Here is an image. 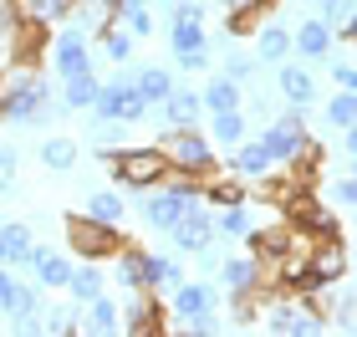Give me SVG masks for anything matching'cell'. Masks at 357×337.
Listing matches in <instances>:
<instances>
[{
    "instance_id": "obj_36",
    "label": "cell",
    "mask_w": 357,
    "mask_h": 337,
    "mask_svg": "<svg viewBox=\"0 0 357 337\" xmlns=\"http://www.w3.org/2000/svg\"><path fill=\"white\" fill-rule=\"evenodd\" d=\"M97 41H102V57H107V61H128V57H133V36H128V31H112V26H107Z\"/></svg>"
},
{
    "instance_id": "obj_43",
    "label": "cell",
    "mask_w": 357,
    "mask_h": 337,
    "mask_svg": "<svg viewBox=\"0 0 357 337\" xmlns=\"http://www.w3.org/2000/svg\"><path fill=\"white\" fill-rule=\"evenodd\" d=\"M10 179H15V149L0 143V189H10Z\"/></svg>"
},
{
    "instance_id": "obj_38",
    "label": "cell",
    "mask_w": 357,
    "mask_h": 337,
    "mask_svg": "<svg viewBox=\"0 0 357 337\" xmlns=\"http://www.w3.org/2000/svg\"><path fill=\"white\" fill-rule=\"evenodd\" d=\"M352 10H357V6H352V0H317V21H327L332 31H337V26H342V21H347V15H352Z\"/></svg>"
},
{
    "instance_id": "obj_22",
    "label": "cell",
    "mask_w": 357,
    "mask_h": 337,
    "mask_svg": "<svg viewBox=\"0 0 357 337\" xmlns=\"http://www.w3.org/2000/svg\"><path fill=\"white\" fill-rule=\"evenodd\" d=\"M215 307V286H204V281H178L174 286V317L184 322V317L194 312H209Z\"/></svg>"
},
{
    "instance_id": "obj_31",
    "label": "cell",
    "mask_w": 357,
    "mask_h": 337,
    "mask_svg": "<svg viewBox=\"0 0 357 337\" xmlns=\"http://www.w3.org/2000/svg\"><path fill=\"white\" fill-rule=\"evenodd\" d=\"M143 276H149V292H174L178 281H184V271H178V261L174 255H149V266H143Z\"/></svg>"
},
{
    "instance_id": "obj_28",
    "label": "cell",
    "mask_w": 357,
    "mask_h": 337,
    "mask_svg": "<svg viewBox=\"0 0 357 337\" xmlns=\"http://www.w3.org/2000/svg\"><path fill=\"white\" fill-rule=\"evenodd\" d=\"M204 98V112H230V107H240V82H230V77H209V87L199 92Z\"/></svg>"
},
{
    "instance_id": "obj_49",
    "label": "cell",
    "mask_w": 357,
    "mask_h": 337,
    "mask_svg": "<svg viewBox=\"0 0 357 337\" xmlns=\"http://www.w3.org/2000/svg\"><path fill=\"white\" fill-rule=\"evenodd\" d=\"M352 297H357V292H352Z\"/></svg>"
},
{
    "instance_id": "obj_18",
    "label": "cell",
    "mask_w": 357,
    "mask_h": 337,
    "mask_svg": "<svg viewBox=\"0 0 357 337\" xmlns=\"http://www.w3.org/2000/svg\"><path fill=\"white\" fill-rule=\"evenodd\" d=\"M31 250H36V235L26 225H0V266H31Z\"/></svg>"
},
{
    "instance_id": "obj_19",
    "label": "cell",
    "mask_w": 357,
    "mask_h": 337,
    "mask_svg": "<svg viewBox=\"0 0 357 337\" xmlns=\"http://www.w3.org/2000/svg\"><path fill=\"white\" fill-rule=\"evenodd\" d=\"M291 57V26L286 21H266L255 31V61H286Z\"/></svg>"
},
{
    "instance_id": "obj_9",
    "label": "cell",
    "mask_w": 357,
    "mask_h": 337,
    "mask_svg": "<svg viewBox=\"0 0 357 337\" xmlns=\"http://www.w3.org/2000/svg\"><path fill=\"white\" fill-rule=\"evenodd\" d=\"M52 67H56V77H77V72H87L92 67V52H87V31H77L72 21H67V31L61 36H52Z\"/></svg>"
},
{
    "instance_id": "obj_3",
    "label": "cell",
    "mask_w": 357,
    "mask_h": 337,
    "mask_svg": "<svg viewBox=\"0 0 357 337\" xmlns=\"http://www.w3.org/2000/svg\"><path fill=\"white\" fill-rule=\"evenodd\" d=\"M102 164H112V174H118L123 184L133 189H153L169 179V153L158 149V143H149V149H102Z\"/></svg>"
},
{
    "instance_id": "obj_33",
    "label": "cell",
    "mask_w": 357,
    "mask_h": 337,
    "mask_svg": "<svg viewBox=\"0 0 357 337\" xmlns=\"http://www.w3.org/2000/svg\"><path fill=\"white\" fill-rule=\"evenodd\" d=\"M209 133H215V143L235 149V143L245 138V118H240V107H230V112H209Z\"/></svg>"
},
{
    "instance_id": "obj_17",
    "label": "cell",
    "mask_w": 357,
    "mask_h": 337,
    "mask_svg": "<svg viewBox=\"0 0 357 337\" xmlns=\"http://www.w3.org/2000/svg\"><path fill=\"white\" fill-rule=\"evenodd\" d=\"M275 87H281V98L291 107H312L317 103V77H312V67H281V72H275Z\"/></svg>"
},
{
    "instance_id": "obj_29",
    "label": "cell",
    "mask_w": 357,
    "mask_h": 337,
    "mask_svg": "<svg viewBox=\"0 0 357 337\" xmlns=\"http://www.w3.org/2000/svg\"><path fill=\"white\" fill-rule=\"evenodd\" d=\"M123 210H128V204L112 195V189H97V195H87V204H82V215H87V220H97V225H118V220H123Z\"/></svg>"
},
{
    "instance_id": "obj_27",
    "label": "cell",
    "mask_w": 357,
    "mask_h": 337,
    "mask_svg": "<svg viewBox=\"0 0 357 337\" xmlns=\"http://www.w3.org/2000/svg\"><path fill=\"white\" fill-rule=\"evenodd\" d=\"M250 230V200H240V204H220V215H215V235L225 240H245Z\"/></svg>"
},
{
    "instance_id": "obj_20",
    "label": "cell",
    "mask_w": 357,
    "mask_h": 337,
    "mask_svg": "<svg viewBox=\"0 0 357 337\" xmlns=\"http://www.w3.org/2000/svg\"><path fill=\"white\" fill-rule=\"evenodd\" d=\"M82 332H92V337L123 332V307H118V301H107V292L92 297V301H87V322H82Z\"/></svg>"
},
{
    "instance_id": "obj_11",
    "label": "cell",
    "mask_w": 357,
    "mask_h": 337,
    "mask_svg": "<svg viewBox=\"0 0 357 337\" xmlns=\"http://www.w3.org/2000/svg\"><path fill=\"white\" fill-rule=\"evenodd\" d=\"M306 271H312V286H327V281H342L347 276V250L342 240H312V250H306Z\"/></svg>"
},
{
    "instance_id": "obj_8",
    "label": "cell",
    "mask_w": 357,
    "mask_h": 337,
    "mask_svg": "<svg viewBox=\"0 0 357 337\" xmlns=\"http://www.w3.org/2000/svg\"><path fill=\"white\" fill-rule=\"evenodd\" d=\"M169 235H174V246H178V250H189V255H199V250H209V246L220 240V235H215V215L204 210V200H194L189 210L174 220V230H169Z\"/></svg>"
},
{
    "instance_id": "obj_5",
    "label": "cell",
    "mask_w": 357,
    "mask_h": 337,
    "mask_svg": "<svg viewBox=\"0 0 357 337\" xmlns=\"http://www.w3.org/2000/svg\"><path fill=\"white\" fill-rule=\"evenodd\" d=\"M261 143H266V153H271V164L281 169V164H296V158L312 149V133H306V118H301V107H291V112H281L266 133H261Z\"/></svg>"
},
{
    "instance_id": "obj_14",
    "label": "cell",
    "mask_w": 357,
    "mask_h": 337,
    "mask_svg": "<svg viewBox=\"0 0 357 337\" xmlns=\"http://www.w3.org/2000/svg\"><path fill=\"white\" fill-rule=\"evenodd\" d=\"M31 276H36V286L41 292H56V286H67V276H72V261L61 250H52V246H36L31 250Z\"/></svg>"
},
{
    "instance_id": "obj_12",
    "label": "cell",
    "mask_w": 357,
    "mask_h": 337,
    "mask_svg": "<svg viewBox=\"0 0 357 337\" xmlns=\"http://www.w3.org/2000/svg\"><path fill=\"white\" fill-rule=\"evenodd\" d=\"M220 281H225V292L255 297L266 286V266L255 261V255H230V261H220Z\"/></svg>"
},
{
    "instance_id": "obj_24",
    "label": "cell",
    "mask_w": 357,
    "mask_h": 337,
    "mask_svg": "<svg viewBox=\"0 0 357 337\" xmlns=\"http://www.w3.org/2000/svg\"><path fill=\"white\" fill-rule=\"evenodd\" d=\"M61 103H67L72 112H82V107H92L97 103V92H102V82H97V72L87 67V72H77V77H61Z\"/></svg>"
},
{
    "instance_id": "obj_34",
    "label": "cell",
    "mask_w": 357,
    "mask_h": 337,
    "mask_svg": "<svg viewBox=\"0 0 357 337\" xmlns=\"http://www.w3.org/2000/svg\"><path fill=\"white\" fill-rule=\"evenodd\" d=\"M41 164L52 169V174H67V169L77 164V143H72V138H46V143H41Z\"/></svg>"
},
{
    "instance_id": "obj_1",
    "label": "cell",
    "mask_w": 357,
    "mask_h": 337,
    "mask_svg": "<svg viewBox=\"0 0 357 337\" xmlns=\"http://www.w3.org/2000/svg\"><path fill=\"white\" fill-rule=\"evenodd\" d=\"M46 112H52L46 77L36 72V61H15V72L0 82V118L6 123H46Z\"/></svg>"
},
{
    "instance_id": "obj_7",
    "label": "cell",
    "mask_w": 357,
    "mask_h": 337,
    "mask_svg": "<svg viewBox=\"0 0 357 337\" xmlns=\"http://www.w3.org/2000/svg\"><path fill=\"white\" fill-rule=\"evenodd\" d=\"M92 112H97V118H118V123H143V118H149V103L138 98L133 77H118V82H107L102 92H97Z\"/></svg>"
},
{
    "instance_id": "obj_2",
    "label": "cell",
    "mask_w": 357,
    "mask_h": 337,
    "mask_svg": "<svg viewBox=\"0 0 357 337\" xmlns=\"http://www.w3.org/2000/svg\"><path fill=\"white\" fill-rule=\"evenodd\" d=\"M174 61L184 72L209 67V36H204V6L199 0H174V31H169Z\"/></svg>"
},
{
    "instance_id": "obj_21",
    "label": "cell",
    "mask_w": 357,
    "mask_h": 337,
    "mask_svg": "<svg viewBox=\"0 0 357 337\" xmlns=\"http://www.w3.org/2000/svg\"><path fill=\"white\" fill-rule=\"evenodd\" d=\"M123 332H158V307L153 297L143 292H128V307H123Z\"/></svg>"
},
{
    "instance_id": "obj_13",
    "label": "cell",
    "mask_w": 357,
    "mask_h": 337,
    "mask_svg": "<svg viewBox=\"0 0 357 337\" xmlns=\"http://www.w3.org/2000/svg\"><path fill=\"white\" fill-rule=\"evenodd\" d=\"M332 41H337V31L327 21H317V15H306V21L291 31V52H301L306 61H321V57H332Z\"/></svg>"
},
{
    "instance_id": "obj_26",
    "label": "cell",
    "mask_w": 357,
    "mask_h": 337,
    "mask_svg": "<svg viewBox=\"0 0 357 337\" xmlns=\"http://www.w3.org/2000/svg\"><path fill=\"white\" fill-rule=\"evenodd\" d=\"M133 87H138V98L149 103V107H158L174 92V72H164V67H143V72H133Z\"/></svg>"
},
{
    "instance_id": "obj_46",
    "label": "cell",
    "mask_w": 357,
    "mask_h": 337,
    "mask_svg": "<svg viewBox=\"0 0 357 337\" xmlns=\"http://www.w3.org/2000/svg\"><path fill=\"white\" fill-rule=\"evenodd\" d=\"M342 133H347V158H357V123H347Z\"/></svg>"
},
{
    "instance_id": "obj_15",
    "label": "cell",
    "mask_w": 357,
    "mask_h": 337,
    "mask_svg": "<svg viewBox=\"0 0 357 337\" xmlns=\"http://www.w3.org/2000/svg\"><path fill=\"white\" fill-rule=\"evenodd\" d=\"M199 112H204V98L194 87H178V82H174L169 98L158 103V118H164L169 128H194V123H199Z\"/></svg>"
},
{
    "instance_id": "obj_44",
    "label": "cell",
    "mask_w": 357,
    "mask_h": 337,
    "mask_svg": "<svg viewBox=\"0 0 357 337\" xmlns=\"http://www.w3.org/2000/svg\"><path fill=\"white\" fill-rule=\"evenodd\" d=\"M337 41H347V46H357V10L347 15L342 26H337Z\"/></svg>"
},
{
    "instance_id": "obj_23",
    "label": "cell",
    "mask_w": 357,
    "mask_h": 337,
    "mask_svg": "<svg viewBox=\"0 0 357 337\" xmlns=\"http://www.w3.org/2000/svg\"><path fill=\"white\" fill-rule=\"evenodd\" d=\"M112 261H118V281L128 286V292H138V286L149 292V276H143V266H149V250H138V246H128V240H123Z\"/></svg>"
},
{
    "instance_id": "obj_40",
    "label": "cell",
    "mask_w": 357,
    "mask_h": 337,
    "mask_svg": "<svg viewBox=\"0 0 357 337\" xmlns=\"http://www.w3.org/2000/svg\"><path fill=\"white\" fill-rule=\"evenodd\" d=\"M250 72H255V57H245V52H230V57H225V77H230V82L245 87Z\"/></svg>"
},
{
    "instance_id": "obj_10",
    "label": "cell",
    "mask_w": 357,
    "mask_h": 337,
    "mask_svg": "<svg viewBox=\"0 0 357 337\" xmlns=\"http://www.w3.org/2000/svg\"><path fill=\"white\" fill-rule=\"evenodd\" d=\"M286 215H291V225H296V235H317V240H332L337 235V215L321 200H312V195L286 200Z\"/></svg>"
},
{
    "instance_id": "obj_25",
    "label": "cell",
    "mask_w": 357,
    "mask_h": 337,
    "mask_svg": "<svg viewBox=\"0 0 357 337\" xmlns=\"http://www.w3.org/2000/svg\"><path fill=\"white\" fill-rule=\"evenodd\" d=\"M67 292H72V301H87L92 297H102L107 292V281H102V271H97V261H82V266H72V276H67Z\"/></svg>"
},
{
    "instance_id": "obj_4",
    "label": "cell",
    "mask_w": 357,
    "mask_h": 337,
    "mask_svg": "<svg viewBox=\"0 0 357 337\" xmlns=\"http://www.w3.org/2000/svg\"><path fill=\"white\" fill-rule=\"evenodd\" d=\"M158 149L169 153V164L178 174H194V179H209V174L220 169V158H215V149H209V138L199 128H169V138L158 143Z\"/></svg>"
},
{
    "instance_id": "obj_6",
    "label": "cell",
    "mask_w": 357,
    "mask_h": 337,
    "mask_svg": "<svg viewBox=\"0 0 357 337\" xmlns=\"http://www.w3.org/2000/svg\"><path fill=\"white\" fill-rule=\"evenodd\" d=\"M67 246L82 255V261H107V255H118L123 235H118V225H97L87 215H67Z\"/></svg>"
},
{
    "instance_id": "obj_41",
    "label": "cell",
    "mask_w": 357,
    "mask_h": 337,
    "mask_svg": "<svg viewBox=\"0 0 357 337\" xmlns=\"http://www.w3.org/2000/svg\"><path fill=\"white\" fill-rule=\"evenodd\" d=\"M332 200H337V204H347V210H357V164H352V174H347V179H337Z\"/></svg>"
},
{
    "instance_id": "obj_48",
    "label": "cell",
    "mask_w": 357,
    "mask_h": 337,
    "mask_svg": "<svg viewBox=\"0 0 357 337\" xmlns=\"http://www.w3.org/2000/svg\"><path fill=\"white\" fill-rule=\"evenodd\" d=\"M352 240H357V230H352Z\"/></svg>"
},
{
    "instance_id": "obj_47",
    "label": "cell",
    "mask_w": 357,
    "mask_h": 337,
    "mask_svg": "<svg viewBox=\"0 0 357 337\" xmlns=\"http://www.w3.org/2000/svg\"><path fill=\"white\" fill-rule=\"evenodd\" d=\"M250 6H261V0H225V10H250Z\"/></svg>"
},
{
    "instance_id": "obj_39",
    "label": "cell",
    "mask_w": 357,
    "mask_h": 337,
    "mask_svg": "<svg viewBox=\"0 0 357 337\" xmlns=\"http://www.w3.org/2000/svg\"><path fill=\"white\" fill-rule=\"evenodd\" d=\"M41 332H52V337H67V332H77V317L67 312V307H52L41 317Z\"/></svg>"
},
{
    "instance_id": "obj_37",
    "label": "cell",
    "mask_w": 357,
    "mask_h": 337,
    "mask_svg": "<svg viewBox=\"0 0 357 337\" xmlns=\"http://www.w3.org/2000/svg\"><path fill=\"white\" fill-rule=\"evenodd\" d=\"M184 332H189V337H215V332H225V322H220V312L209 307V312H194V317H184Z\"/></svg>"
},
{
    "instance_id": "obj_30",
    "label": "cell",
    "mask_w": 357,
    "mask_h": 337,
    "mask_svg": "<svg viewBox=\"0 0 357 337\" xmlns=\"http://www.w3.org/2000/svg\"><path fill=\"white\" fill-rule=\"evenodd\" d=\"M6 317H10V322L41 317V286H26V281H15V292H10V301H6Z\"/></svg>"
},
{
    "instance_id": "obj_42",
    "label": "cell",
    "mask_w": 357,
    "mask_h": 337,
    "mask_svg": "<svg viewBox=\"0 0 357 337\" xmlns=\"http://www.w3.org/2000/svg\"><path fill=\"white\" fill-rule=\"evenodd\" d=\"M332 82L347 87V92H357V67H352V61H337V67H332Z\"/></svg>"
},
{
    "instance_id": "obj_16",
    "label": "cell",
    "mask_w": 357,
    "mask_h": 337,
    "mask_svg": "<svg viewBox=\"0 0 357 337\" xmlns=\"http://www.w3.org/2000/svg\"><path fill=\"white\" fill-rule=\"evenodd\" d=\"M230 169L240 174V179H271V174H275V164H271V153H266L261 138H240L230 149Z\"/></svg>"
},
{
    "instance_id": "obj_35",
    "label": "cell",
    "mask_w": 357,
    "mask_h": 337,
    "mask_svg": "<svg viewBox=\"0 0 357 337\" xmlns=\"http://www.w3.org/2000/svg\"><path fill=\"white\" fill-rule=\"evenodd\" d=\"M327 123H332V128H347V123H357V92L337 87V98L327 103Z\"/></svg>"
},
{
    "instance_id": "obj_45",
    "label": "cell",
    "mask_w": 357,
    "mask_h": 337,
    "mask_svg": "<svg viewBox=\"0 0 357 337\" xmlns=\"http://www.w3.org/2000/svg\"><path fill=\"white\" fill-rule=\"evenodd\" d=\"M10 292H15V276H10V266H0V307L10 301Z\"/></svg>"
},
{
    "instance_id": "obj_32",
    "label": "cell",
    "mask_w": 357,
    "mask_h": 337,
    "mask_svg": "<svg viewBox=\"0 0 357 337\" xmlns=\"http://www.w3.org/2000/svg\"><path fill=\"white\" fill-rule=\"evenodd\" d=\"M204 200L209 204H240V200H250V195H245V179H240V174H235V179H220V169H215L204 179Z\"/></svg>"
}]
</instances>
